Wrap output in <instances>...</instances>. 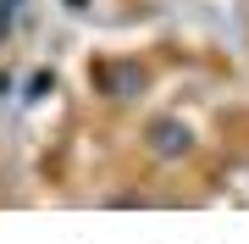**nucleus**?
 <instances>
[{
	"instance_id": "obj_1",
	"label": "nucleus",
	"mask_w": 249,
	"mask_h": 244,
	"mask_svg": "<svg viewBox=\"0 0 249 244\" xmlns=\"http://www.w3.org/2000/svg\"><path fill=\"white\" fill-rule=\"evenodd\" d=\"M150 139H155V150H160V155L188 150V128H183V122H155V128H150Z\"/></svg>"
},
{
	"instance_id": "obj_2",
	"label": "nucleus",
	"mask_w": 249,
	"mask_h": 244,
	"mask_svg": "<svg viewBox=\"0 0 249 244\" xmlns=\"http://www.w3.org/2000/svg\"><path fill=\"white\" fill-rule=\"evenodd\" d=\"M50 89H55V78H50V73H34V83H28V100H45Z\"/></svg>"
}]
</instances>
